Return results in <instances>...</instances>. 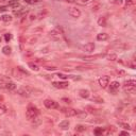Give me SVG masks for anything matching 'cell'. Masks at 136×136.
Instances as JSON below:
<instances>
[{
  "mask_svg": "<svg viewBox=\"0 0 136 136\" xmlns=\"http://www.w3.org/2000/svg\"><path fill=\"white\" fill-rule=\"evenodd\" d=\"M39 115V111L38 108L34 106L33 104H29L28 105V108H27L26 111V117L28 120H33L34 118H36Z\"/></svg>",
  "mask_w": 136,
  "mask_h": 136,
  "instance_id": "1",
  "label": "cell"
},
{
  "mask_svg": "<svg viewBox=\"0 0 136 136\" xmlns=\"http://www.w3.org/2000/svg\"><path fill=\"white\" fill-rule=\"evenodd\" d=\"M44 105L47 108H49V110H57V108H59V103L54 100H51V99H46L44 101Z\"/></svg>",
  "mask_w": 136,
  "mask_h": 136,
  "instance_id": "2",
  "label": "cell"
},
{
  "mask_svg": "<svg viewBox=\"0 0 136 136\" xmlns=\"http://www.w3.org/2000/svg\"><path fill=\"white\" fill-rule=\"evenodd\" d=\"M68 13H69V15H70V16L75 17V18H78V17H80V16H81V11L79 10L78 7H75V6L69 7Z\"/></svg>",
  "mask_w": 136,
  "mask_h": 136,
  "instance_id": "3",
  "label": "cell"
},
{
  "mask_svg": "<svg viewBox=\"0 0 136 136\" xmlns=\"http://www.w3.org/2000/svg\"><path fill=\"white\" fill-rule=\"evenodd\" d=\"M0 87L4 88L6 90H14V89H16V84L9 81V82H5V83H1L0 84Z\"/></svg>",
  "mask_w": 136,
  "mask_h": 136,
  "instance_id": "4",
  "label": "cell"
},
{
  "mask_svg": "<svg viewBox=\"0 0 136 136\" xmlns=\"http://www.w3.org/2000/svg\"><path fill=\"white\" fill-rule=\"evenodd\" d=\"M108 84H110V78H108L107 76L101 77L100 79H99V85H100L102 88H106Z\"/></svg>",
  "mask_w": 136,
  "mask_h": 136,
  "instance_id": "5",
  "label": "cell"
},
{
  "mask_svg": "<svg viewBox=\"0 0 136 136\" xmlns=\"http://www.w3.org/2000/svg\"><path fill=\"white\" fill-rule=\"evenodd\" d=\"M52 85L55 88L63 89V88H67L69 86V83L66 82V81H60V82H52Z\"/></svg>",
  "mask_w": 136,
  "mask_h": 136,
  "instance_id": "6",
  "label": "cell"
},
{
  "mask_svg": "<svg viewBox=\"0 0 136 136\" xmlns=\"http://www.w3.org/2000/svg\"><path fill=\"white\" fill-rule=\"evenodd\" d=\"M103 57H105V54H98V55H90V57H88V55H79V58L80 59H83L84 61H93V60H96V59H98V58H103Z\"/></svg>",
  "mask_w": 136,
  "mask_h": 136,
  "instance_id": "7",
  "label": "cell"
},
{
  "mask_svg": "<svg viewBox=\"0 0 136 136\" xmlns=\"http://www.w3.org/2000/svg\"><path fill=\"white\" fill-rule=\"evenodd\" d=\"M62 112L65 114L66 117H75L76 116V110H74V108H63Z\"/></svg>",
  "mask_w": 136,
  "mask_h": 136,
  "instance_id": "8",
  "label": "cell"
},
{
  "mask_svg": "<svg viewBox=\"0 0 136 136\" xmlns=\"http://www.w3.org/2000/svg\"><path fill=\"white\" fill-rule=\"evenodd\" d=\"M82 49L84 51H87V52H93L95 50V44L94 43H87L82 47Z\"/></svg>",
  "mask_w": 136,
  "mask_h": 136,
  "instance_id": "9",
  "label": "cell"
},
{
  "mask_svg": "<svg viewBox=\"0 0 136 136\" xmlns=\"http://www.w3.org/2000/svg\"><path fill=\"white\" fill-rule=\"evenodd\" d=\"M17 94L20 95V96H22V97H29L30 96V93L28 92V90H27L26 87H21L19 89H17Z\"/></svg>",
  "mask_w": 136,
  "mask_h": 136,
  "instance_id": "10",
  "label": "cell"
},
{
  "mask_svg": "<svg viewBox=\"0 0 136 136\" xmlns=\"http://www.w3.org/2000/svg\"><path fill=\"white\" fill-rule=\"evenodd\" d=\"M76 116L79 119H85L87 117V113L85 111H80V110H76Z\"/></svg>",
  "mask_w": 136,
  "mask_h": 136,
  "instance_id": "11",
  "label": "cell"
},
{
  "mask_svg": "<svg viewBox=\"0 0 136 136\" xmlns=\"http://www.w3.org/2000/svg\"><path fill=\"white\" fill-rule=\"evenodd\" d=\"M69 124H70L69 120H63V121H61V122H60L59 128H60L61 130H68Z\"/></svg>",
  "mask_w": 136,
  "mask_h": 136,
  "instance_id": "12",
  "label": "cell"
},
{
  "mask_svg": "<svg viewBox=\"0 0 136 136\" xmlns=\"http://www.w3.org/2000/svg\"><path fill=\"white\" fill-rule=\"evenodd\" d=\"M119 86H120V83L118 81H113L110 85V90L111 92H116L117 89H119Z\"/></svg>",
  "mask_w": 136,
  "mask_h": 136,
  "instance_id": "13",
  "label": "cell"
},
{
  "mask_svg": "<svg viewBox=\"0 0 136 136\" xmlns=\"http://www.w3.org/2000/svg\"><path fill=\"white\" fill-rule=\"evenodd\" d=\"M123 92L133 95L136 93V86H123Z\"/></svg>",
  "mask_w": 136,
  "mask_h": 136,
  "instance_id": "14",
  "label": "cell"
},
{
  "mask_svg": "<svg viewBox=\"0 0 136 136\" xmlns=\"http://www.w3.org/2000/svg\"><path fill=\"white\" fill-rule=\"evenodd\" d=\"M26 88H27V90H28L30 94H35V95H41V94H42V90L36 89V88H33V87H31V86H26Z\"/></svg>",
  "mask_w": 136,
  "mask_h": 136,
  "instance_id": "15",
  "label": "cell"
},
{
  "mask_svg": "<svg viewBox=\"0 0 136 136\" xmlns=\"http://www.w3.org/2000/svg\"><path fill=\"white\" fill-rule=\"evenodd\" d=\"M89 90L88 89H80L79 90V95H80V97H82V98H88L89 97Z\"/></svg>",
  "mask_w": 136,
  "mask_h": 136,
  "instance_id": "16",
  "label": "cell"
},
{
  "mask_svg": "<svg viewBox=\"0 0 136 136\" xmlns=\"http://www.w3.org/2000/svg\"><path fill=\"white\" fill-rule=\"evenodd\" d=\"M7 6H11L13 9H17V7H20V3L18 2L17 0H10V1H9Z\"/></svg>",
  "mask_w": 136,
  "mask_h": 136,
  "instance_id": "17",
  "label": "cell"
},
{
  "mask_svg": "<svg viewBox=\"0 0 136 136\" xmlns=\"http://www.w3.org/2000/svg\"><path fill=\"white\" fill-rule=\"evenodd\" d=\"M60 31L58 30V29H54V30H52V31H50L49 32V35H50V37H53V38H58V37H60Z\"/></svg>",
  "mask_w": 136,
  "mask_h": 136,
  "instance_id": "18",
  "label": "cell"
},
{
  "mask_svg": "<svg viewBox=\"0 0 136 136\" xmlns=\"http://www.w3.org/2000/svg\"><path fill=\"white\" fill-rule=\"evenodd\" d=\"M85 110L88 111L90 114H97V113H100V111H101V110H97V108H95V107H93V106H90V105H87V106L85 107Z\"/></svg>",
  "mask_w": 136,
  "mask_h": 136,
  "instance_id": "19",
  "label": "cell"
},
{
  "mask_svg": "<svg viewBox=\"0 0 136 136\" xmlns=\"http://www.w3.org/2000/svg\"><path fill=\"white\" fill-rule=\"evenodd\" d=\"M97 22H98L99 26H101V27H106V17H104V16L99 17Z\"/></svg>",
  "mask_w": 136,
  "mask_h": 136,
  "instance_id": "20",
  "label": "cell"
},
{
  "mask_svg": "<svg viewBox=\"0 0 136 136\" xmlns=\"http://www.w3.org/2000/svg\"><path fill=\"white\" fill-rule=\"evenodd\" d=\"M108 38V34L107 33H99L97 35V39L98 41H106Z\"/></svg>",
  "mask_w": 136,
  "mask_h": 136,
  "instance_id": "21",
  "label": "cell"
},
{
  "mask_svg": "<svg viewBox=\"0 0 136 136\" xmlns=\"http://www.w3.org/2000/svg\"><path fill=\"white\" fill-rule=\"evenodd\" d=\"M2 52H3L4 55H10V54L12 53V48L10 46H4L2 48Z\"/></svg>",
  "mask_w": 136,
  "mask_h": 136,
  "instance_id": "22",
  "label": "cell"
},
{
  "mask_svg": "<svg viewBox=\"0 0 136 136\" xmlns=\"http://www.w3.org/2000/svg\"><path fill=\"white\" fill-rule=\"evenodd\" d=\"M16 68H17V69H18V71H19L20 74L22 75V77H26V76H28V77H29V76H30L29 71H27L26 69H23L21 66H18V67H16Z\"/></svg>",
  "mask_w": 136,
  "mask_h": 136,
  "instance_id": "23",
  "label": "cell"
},
{
  "mask_svg": "<svg viewBox=\"0 0 136 136\" xmlns=\"http://www.w3.org/2000/svg\"><path fill=\"white\" fill-rule=\"evenodd\" d=\"M1 20L4 22H11L13 20V17L11 15H3L1 16Z\"/></svg>",
  "mask_w": 136,
  "mask_h": 136,
  "instance_id": "24",
  "label": "cell"
},
{
  "mask_svg": "<svg viewBox=\"0 0 136 136\" xmlns=\"http://www.w3.org/2000/svg\"><path fill=\"white\" fill-rule=\"evenodd\" d=\"M28 66H29L33 71H38V70H39V67H38V65L36 64V63H29Z\"/></svg>",
  "mask_w": 136,
  "mask_h": 136,
  "instance_id": "25",
  "label": "cell"
},
{
  "mask_svg": "<svg viewBox=\"0 0 136 136\" xmlns=\"http://www.w3.org/2000/svg\"><path fill=\"white\" fill-rule=\"evenodd\" d=\"M124 86H136V81L135 80H128L124 81Z\"/></svg>",
  "mask_w": 136,
  "mask_h": 136,
  "instance_id": "26",
  "label": "cell"
},
{
  "mask_svg": "<svg viewBox=\"0 0 136 136\" xmlns=\"http://www.w3.org/2000/svg\"><path fill=\"white\" fill-rule=\"evenodd\" d=\"M75 130L77 132H84V131H86V128H85L84 125H82V124H77L76 128H75Z\"/></svg>",
  "mask_w": 136,
  "mask_h": 136,
  "instance_id": "27",
  "label": "cell"
},
{
  "mask_svg": "<svg viewBox=\"0 0 136 136\" xmlns=\"http://www.w3.org/2000/svg\"><path fill=\"white\" fill-rule=\"evenodd\" d=\"M41 123H42V119H39V118H38V116H37L36 118L33 119V123H32V124H33L34 128H36V126H38Z\"/></svg>",
  "mask_w": 136,
  "mask_h": 136,
  "instance_id": "28",
  "label": "cell"
},
{
  "mask_svg": "<svg viewBox=\"0 0 136 136\" xmlns=\"http://www.w3.org/2000/svg\"><path fill=\"white\" fill-rule=\"evenodd\" d=\"M6 111H7L6 106H5L4 104H2V103H0V116L3 115V114H5V113H6Z\"/></svg>",
  "mask_w": 136,
  "mask_h": 136,
  "instance_id": "29",
  "label": "cell"
},
{
  "mask_svg": "<svg viewBox=\"0 0 136 136\" xmlns=\"http://www.w3.org/2000/svg\"><path fill=\"white\" fill-rule=\"evenodd\" d=\"M93 101L96 102V103H103V102H104L103 99H102L101 97H98V96H95V97L93 98Z\"/></svg>",
  "mask_w": 136,
  "mask_h": 136,
  "instance_id": "30",
  "label": "cell"
},
{
  "mask_svg": "<svg viewBox=\"0 0 136 136\" xmlns=\"http://www.w3.org/2000/svg\"><path fill=\"white\" fill-rule=\"evenodd\" d=\"M106 59H107L108 61H116V60L118 59V58H117V55H116V54L112 53V54H107V55H106Z\"/></svg>",
  "mask_w": 136,
  "mask_h": 136,
  "instance_id": "31",
  "label": "cell"
},
{
  "mask_svg": "<svg viewBox=\"0 0 136 136\" xmlns=\"http://www.w3.org/2000/svg\"><path fill=\"white\" fill-rule=\"evenodd\" d=\"M103 132H104V129H102V128H97V129L94 131L95 135H102Z\"/></svg>",
  "mask_w": 136,
  "mask_h": 136,
  "instance_id": "32",
  "label": "cell"
},
{
  "mask_svg": "<svg viewBox=\"0 0 136 136\" xmlns=\"http://www.w3.org/2000/svg\"><path fill=\"white\" fill-rule=\"evenodd\" d=\"M26 13V11L25 10H22V9H21V10H19V11H16V10H14V12H13V14L15 15V16H21L22 14H25Z\"/></svg>",
  "mask_w": 136,
  "mask_h": 136,
  "instance_id": "33",
  "label": "cell"
},
{
  "mask_svg": "<svg viewBox=\"0 0 136 136\" xmlns=\"http://www.w3.org/2000/svg\"><path fill=\"white\" fill-rule=\"evenodd\" d=\"M9 81H10V78H7V77L0 74V82H9Z\"/></svg>",
  "mask_w": 136,
  "mask_h": 136,
  "instance_id": "34",
  "label": "cell"
},
{
  "mask_svg": "<svg viewBox=\"0 0 136 136\" xmlns=\"http://www.w3.org/2000/svg\"><path fill=\"white\" fill-rule=\"evenodd\" d=\"M124 2H125V4L128 5V6H132V5L135 4L136 0H124Z\"/></svg>",
  "mask_w": 136,
  "mask_h": 136,
  "instance_id": "35",
  "label": "cell"
},
{
  "mask_svg": "<svg viewBox=\"0 0 136 136\" xmlns=\"http://www.w3.org/2000/svg\"><path fill=\"white\" fill-rule=\"evenodd\" d=\"M119 125L121 126V128L125 129V130H130V129H131V128H130V125H129L128 123H122V122H120V123H119Z\"/></svg>",
  "mask_w": 136,
  "mask_h": 136,
  "instance_id": "36",
  "label": "cell"
},
{
  "mask_svg": "<svg viewBox=\"0 0 136 136\" xmlns=\"http://www.w3.org/2000/svg\"><path fill=\"white\" fill-rule=\"evenodd\" d=\"M4 39H5V42L11 41V39H12V35H11L10 33H5V34H4Z\"/></svg>",
  "mask_w": 136,
  "mask_h": 136,
  "instance_id": "37",
  "label": "cell"
},
{
  "mask_svg": "<svg viewBox=\"0 0 136 136\" xmlns=\"http://www.w3.org/2000/svg\"><path fill=\"white\" fill-rule=\"evenodd\" d=\"M47 70H49V71H54V70H57V67L55 66H46L45 67Z\"/></svg>",
  "mask_w": 136,
  "mask_h": 136,
  "instance_id": "38",
  "label": "cell"
},
{
  "mask_svg": "<svg viewBox=\"0 0 136 136\" xmlns=\"http://www.w3.org/2000/svg\"><path fill=\"white\" fill-rule=\"evenodd\" d=\"M6 11H7V6H5V5H1V6H0V13L6 12Z\"/></svg>",
  "mask_w": 136,
  "mask_h": 136,
  "instance_id": "39",
  "label": "cell"
},
{
  "mask_svg": "<svg viewBox=\"0 0 136 136\" xmlns=\"http://www.w3.org/2000/svg\"><path fill=\"white\" fill-rule=\"evenodd\" d=\"M112 3H115V4H121L122 3V0H111Z\"/></svg>",
  "mask_w": 136,
  "mask_h": 136,
  "instance_id": "40",
  "label": "cell"
},
{
  "mask_svg": "<svg viewBox=\"0 0 136 136\" xmlns=\"http://www.w3.org/2000/svg\"><path fill=\"white\" fill-rule=\"evenodd\" d=\"M62 101L63 102H65V103H71V100H70V99H68V98H62Z\"/></svg>",
  "mask_w": 136,
  "mask_h": 136,
  "instance_id": "41",
  "label": "cell"
},
{
  "mask_svg": "<svg viewBox=\"0 0 136 136\" xmlns=\"http://www.w3.org/2000/svg\"><path fill=\"white\" fill-rule=\"evenodd\" d=\"M25 1H26L27 3H29V4H32V3H34V2H37L38 0H25Z\"/></svg>",
  "mask_w": 136,
  "mask_h": 136,
  "instance_id": "42",
  "label": "cell"
},
{
  "mask_svg": "<svg viewBox=\"0 0 136 136\" xmlns=\"http://www.w3.org/2000/svg\"><path fill=\"white\" fill-rule=\"evenodd\" d=\"M32 53H33V52H32L31 50H28V52H26V55H27V57H30V55H32Z\"/></svg>",
  "mask_w": 136,
  "mask_h": 136,
  "instance_id": "43",
  "label": "cell"
},
{
  "mask_svg": "<svg viewBox=\"0 0 136 136\" xmlns=\"http://www.w3.org/2000/svg\"><path fill=\"white\" fill-rule=\"evenodd\" d=\"M120 134H121V135H128V136H129V132H128V131H121Z\"/></svg>",
  "mask_w": 136,
  "mask_h": 136,
  "instance_id": "44",
  "label": "cell"
},
{
  "mask_svg": "<svg viewBox=\"0 0 136 136\" xmlns=\"http://www.w3.org/2000/svg\"><path fill=\"white\" fill-rule=\"evenodd\" d=\"M30 19H31V20H34V19H35V15L32 14V15L30 16Z\"/></svg>",
  "mask_w": 136,
  "mask_h": 136,
  "instance_id": "45",
  "label": "cell"
},
{
  "mask_svg": "<svg viewBox=\"0 0 136 136\" xmlns=\"http://www.w3.org/2000/svg\"><path fill=\"white\" fill-rule=\"evenodd\" d=\"M81 1H82V2L84 3V2H88V1H89V0H81Z\"/></svg>",
  "mask_w": 136,
  "mask_h": 136,
  "instance_id": "46",
  "label": "cell"
},
{
  "mask_svg": "<svg viewBox=\"0 0 136 136\" xmlns=\"http://www.w3.org/2000/svg\"><path fill=\"white\" fill-rule=\"evenodd\" d=\"M2 1H5V0H0V2H2ZM7 1H9V0H7Z\"/></svg>",
  "mask_w": 136,
  "mask_h": 136,
  "instance_id": "47",
  "label": "cell"
},
{
  "mask_svg": "<svg viewBox=\"0 0 136 136\" xmlns=\"http://www.w3.org/2000/svg\"><path fill=\"white\" fill-rule=\"evenodd\" d=\"M68 1H76V0H68Z\"/></svg>",
  "mask_w": 136,
  "mask_h": 136,
  "instance_id": "48",
  "label": "cell"
}]
</instances>
